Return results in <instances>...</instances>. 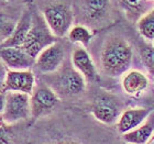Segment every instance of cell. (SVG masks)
<instances>
[{
  "instance_id": "obj_1",
  "label": "cell",
  "mask_w": 154,
  "mask_h": 144,
  "mask_svg": "<svg viewBox=\"0 0 154 144\" xmlns=\"http://www.w3.org/2000/svg\"><path fill=\"white\" fill-rule=\"evenodd\" d=\"M133 52L125 38L112 35L103 43L100 52V68L111 77H117L128 71L132 63Z\"/></svg>"
},
{
  "instance_id": "obj_2",
  "label": "cell",
  "mask_w": 154,
  "mask_h": 144,
  "mask_svg": "<svg viewBox=\"0 0 154 144\" xmlns=\"http://www.w3.org/2000/svg\"><path fill=\"white\" fill-rule=\"evenodd\" d=\"M42 16L48 29L55 38H64L68 34L74 22V13L71 7L63 2H55L46 6Z\"/></svg>"
},
{
  "instance_id": "obj_3",
  "label": "cell",
  "mask_w": 154,
  "mask_h": 144,
  "mask_svg": "<svg viewBox=\"0 0 154 144\" xmlns=\"http://www.w3.org/2000/svg\"><path fill=\"white\" fill-rule=\"evenodd\" d=\"M55 38H56L51 32V30L48 29L43 16L33 17L32 26L21 47L30 56L36 58L44 48L56 42Z\"/></svg>"
},
{
  "instance_id": "obj_4",
  "label": "cell",
  "mask_w": 154,
  "mask_h": 144,
  "mask_svg": "<svg viewBox=\"0 0 154 144\" xmlns=\"http://www.w3.org/2000/svg\"><path fill=\"white\" fill-rule=\"evenodd\" d=\"M6 103L2 118L7 124L26 120L31 117V96L22 93H5Z\"/></svg>"
},
{
  "instance_id": "obj_5",
  "label": "cell",
  "mask_w": 154,
  "mask_h": 144,
  "mask_svg": "<svg viewBox=\"0 0 154 144\" xmlns=\"http://www.w3.org/2000/svg\"><path fill=\"white\" fill-rule=\"evenodd\" d=\"M121 112L118 99L112 95L103 93L95 97L93 103V115L103 123L111 124L119 118Z\"/></svg>"
},
{
  "instance_id": "obj_6",
  "label": "cell",
  "mask_w": 154,
  "mask_h": 144,
  "mask_svg": "<svg viewBox=\"0 0 154 144\" xmlns=\"http://www.w3.org/2000/svg\"><path fill=\"white\" fill-rule=\"evenodd\" d=\"M57 93L48 86H41L34 89L31 95V118L38 119V117L48 113L58 103Z\"/></svg>"
},
{
  "instance_id": "obj_7",
  "label": "cell",
  "mask_w": 154,
  "mask_h": 144,
  "mask_svg": "<svg viewBox=\"0 0 154 144\" xmlns=\"http://www.w3.org/2000/svg\"><path fill=\"white\" fill-rule=\"evenodd\" d=\"M65 60V52L61 43L55 42L38 54L35 58V67L43 74L57 72Z\"/></svg>"
},
{
  "instance_id": "obj_8",
  "label": "cell",
  "mask_w": 154,
  "mask_h": 144,
  "mask_svg": "<svg viewBox=\"0 0 154 144\" xmlns=\"http://www.w3.org/2000/svg\"><path fill=\"white\" fill-rule=\"evenodd\" d=\"M35 89V76L30 71H8L2 93L32 95Z\"/></svg>"
},
{
  "instance_id": "obj_9",
  "label": "cell",
  "mask_w": 154,
  "mask_h": 144,
  "mask_svg": "<svg viewBox=\"0 0 154 144\" xmlns=\"http://www.w3.org/2000/svg\"><path fill=\"white\" fill-rule=\"evenodd\" d=\"M86 89L85 77L75 68H64L57 77V90L65 96H78Z\"/></svg>"
},
{
  "instance_id": "obj_10",
  "label": "cell",
  "mask_w": 154,
  "mask_h": 144,
  "mask_svg": "<svg viewBox=\"0 0 154 144\" xmlns=\"http://www.w3.org/2000/svg\"><path fill=\"white\" fill-rule=\"evenodd\" d=\"M0 58L9 71H29L35 65V58L30 56L21 46L0 48Z\"/></svg>"
},
{
  "instance_id": "obj_11",
  "label": "cell",
  "mask_w": 154,
  "mask_h": 144,
  "mask_svg": "<svg viewBox=\"0 0 154 144\" xmlns=\"http://www.w3.org/2000/svg\"><path fill=\"white\" fill-rule=\"evenodd\" d=\"M33 16L29 10H26L22 13L19 21L16 23V28L11 33V35L7 38L6 41L0 43V48L5 47H17V46H22L26 38V35L29 33L31 26H32Z\"/></svg>"
},
{
  "instance_id": "obj_12",
  "label": "cell",
  "mask_w": 154,
  "mask_h": 144,
  "mask_svg": "<svg viewBox=\"0 0 154 144\" xmlns=\"http://www.w3.org/2000/svg\"><path fill=\"white\" fill-rule=\"evenodd\" d=\"M72 64L77 72H79L86 80L95 81L97 79L96 66L89 53L84 47H76L72 53Z\"/></svg>"
},
{
  "instance_id": "obj_13",
  "label": "cell",
  "mask_w": 154,
  "mask_h": 144,
  "mask_svg": "<svg viewBox=\"0 0 154 144\" xmlns=\"http://www.w3.org/2000/svg\"><path fill=\"white\" fill-rule=\"evenodd\" d=\"M151 113L149 108H130L122 112L118 121V131L125 134L141 125Z\"/></svg>"
},
{
  "instance_id": "obj_14",
  "label": "cell",
  "mask_w": 154,
  "mask_h": 144,
  "mask_svg": "<svg viewBox=\"0 0 154 144\" xmlns=\"http://www.w3.org/2000/svg\"><path fill=\"white\" fill-rule=\"evenodd\" d=\"M80 3L85 19L91 23L105 19L110 9L109 0H82Z\"/></svg>"
},
{
  "instance_id": "obj_15",
  "label": "cell",
  "mask_w": 154,
  "mask_h": 144,
  "mask_svg": "<svg viewBox=\"0 0 154 144\" xmlns=\"http://www.w3.org/2000/svg\"><path fill=\"white\" fill-rule=\"evenodd\" d=\"M122 88L130 96H139L149 86V79L144 74L138 71H130L122 76Z\"/></svg>"
},
{
  "instance_id": "obj_16",
  "label": "cell",
  "mask_w": 154,
  "mask_h": 144,
  "mask_svg": "<svg viewBox=\"0 0 154 144\" xmlns=\"http://www.w3.org/2000/svg\"><path fill=\"white\" fill-rule=\"evenodd\" d=\"M154 132V112H151L146 118V122L123 134V140L131 144H144L146 143L152 133Z\"/></svg>"
},
{
  "instance_id": "obj_17",
  "label": "cell",
  "mask_w": 154,
  "mask_h": 144,
  "mask_svg": "<svg viewBox=\"0 0 154 144\" xmlns=\"http://www.w3.org/2000/svg\"><path fill=\"white\" fill-rule=\"evenodd\" d=\"M67 38L73 43H78L83 46H87L89 44V42L91 41L93 33L90 32V30L85 26L77 24V26H72V29L69 30V32L67 34Z\"/></svg>"
},
{
  "instance_id": "obj_18",
  "label": "cell",
  "mask_w": 154,
  "mask_h": 144,
  "mask_svg": "<svg viewBox=\"0 0 154 144\" xmlns=\"http://www.w3.org/2000/svg\"><path fill=\"white\" fill-rule=\"evenodd\" d=\"M138 29L143 38L150 41L154 40V9L142 16L138 21Z\"/></svg>"
},
{
  "instance_id": "obj_19",
  "label": "cell",
  "mask_w": 154,
  "mask_h": 144,
  "mask_svg": "<svg viewBox=\"0 0 154 144\" xmlns=\"http://www.w3.org/2000/svg\"><path fill=\"white\" fill-rule=\"evenodd\" d=\"M14 28H16V24L8 21L6 19V17L0 12V38H2V42L6 41L7 38L11 35Z\"/></svg>"
},
{
  "instance_id": "obj_20",
  "label": "cell",
  "mask_w": 154,
  "mask_h": 144,
  "mask_svg": "<svg viewBox=\"0 0 154 144\" xmlns=\"http://www.w3.org/2000/svg\"><path fill=\"white\" fill-rule=\"evenodd\" d=\"M142 58L148 72L154 76V47L145 48L142 52Z\"/></svg>"
},
{
  "instance_id": "obj_21",
  "label": "cell",
  "mask_w": 154,
  "mask_h": 144,
  "mask_svg": "<svg viewBox=\"0 0 154 144\" xmlns=\"http://www.w3.org/2000/svg\"><path fill=\"white\" fill-rule=\"evenodd\" d=\"M10 140L11 131L9 129V124H7L2 115H0V144H9Z\"/></svg>"
},
{
  "instance_id": "obj_22",
  "label": "cell",
  "mask_w": 154,
  "mask_h": 144,
  "mask_svg": "<svg viewBox=\"0 0 154 144\" xmlns=\"http://www.w3.org/2000/svg\"><path fill=\"white\" fill-rule=\"evenodd\" d=\"M8 68L5 65V63L2 62V60L0 58V91L3 90V87H5V81H6V77L7 74H8Z\"/></svg>"
},
{
  "instance_id": "obj_23",
  "label": "cell",
  "mask_w": 154,
  "mask_h": 144,
  "mask_svg": "<svg viewBox=\"0 0 154 144\" xmlns=\"http://www.w3.org/2000/svg\"><path fill=\"white\" fill-rule=\"evenodd\" d=\"M5 103H6V96H5V93L0 91V115H2L3 109H5Z\"/></svg>"
},
{
  "instance_id": "obj_24",
  "label": "cell",
  "mask_w": 154,
  "mask_h": 144,
  "mask_svg": "<svg viewBox=\"0 0 154 144\" xmlns=\"http://www.w3.org/2000/svg\"><path fill=\"white\" fill-rule=\"evenodd\" d=\"M54 144H76L74 142H69V141H62V142H56Z\"/></svg>"
},
{
  "instance_id": "obj_25",
  "label": "cell",
  "mask_w": 154,
  "mask_h": 144,
  "mask_svg": "<svg viewBox=\"0 0 154 144\" xmlns=\"http://www.w3.org/2000/svg\"><path fill=\"white\" fill-rule=\"evenodd\" d=\"M129 3H137V2H139L140 0H127Z\"/></svg>"
},
{
  "instance_id": "obj_26",
  "label": "cell",
  "mask_w": 154,
  "mask_h": 144,
  "mask_svg": "<svg viewBox=\"0 0 154 144\" xmlns=\"http://www.w3.org/2000/svg\"><path fill=\"white\" fill-rule=\"evenodd\" d=\"M7 1H13V0H7Z\"/></svg>"
},
{
  "instance_id": "obj_27",
  "label": "cell",
  "mask_w": 154,
  "mask_h": 144,
  "mask_svg": "<svg viewBox=\"0 0 154 144\" xmlns=\"http://www.w3.org/2000/svg\"><path fill=\"white\" fill-rule=\"evenodd\" d=\"M152 144H154V143H152Z\"/></svg>"
}]
</instances>
